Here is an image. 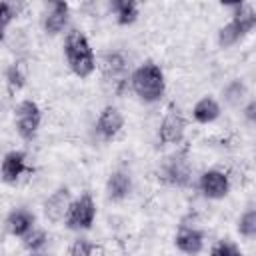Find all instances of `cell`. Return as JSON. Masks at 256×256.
<instances>
[{
  "label": "cell",
  "instance_id": "6da1fadb",
  "mask_svg": "<svg viewBox=\"0 0 256 256\" xmlns=\"http://www.w3.org/2000/svg\"><path fill=\"white\" fill-rule=\"evenodd\" d=\"M130 88L132 92L146 104H152V102H158L164 92H166V78H164V72L162 68L152 62V60H146L144 64H140L132 74H130Z\"/></svg>",
  "mask_w": 256,
  "mask_h": 256
},
{
  "label": "cell",
  "instance_id": "7a4b0ae2",
  "mask_svg": "<svg viewBox=\"0 0 256 256\" xmlns=\"http://www.w3.org/2000/svg\"><path fill=\"white\" fill-rule=\"evenodd\" d=\"M64 56H66L70 70L78 78H88L96 70L94 50H92L86 34L76 28H72L64 38Z\"/></svg>",
  "mask_w": 256,
  "mask_h": 256
},
{
  "label": "cell",
  "instance_id": "3957f363",
  "mask_svg": "<svg viewBox=\"0 0 256 256\" xmlns=\"http://www.w3.org/2000/svg\"><path fill=\"white\" fill-rule=\"evenodd\" d=\"M158 180L176 186V188H186L190 186L192 180V166H190V156H188V146L178 148L170 156L164 158V162L158 168Z\"/></svg>",
  "mask_w": 256,
  "mask_h": 256
},
{
  "label": "cell",
  "instance_id": "277c9868",
  "mask_svg": "<svg viewBox=\"0 0 256 256\" xmlns=\"http://www.w3.org/2000/svg\"><path fill=\"white\" fill-rule=\"evenodd\" d=\"M126 66H128V60H126L124 52H120V50L104 52L102 58H100V68H102L104 82L110 84L114 94H122L124 88L128 86L130 76L126 74Z\"/></svg>",
  "mask_w": 256,
  "mask_h": 256
},
{
  "label": "cell",
  "instance_id": "5b68a950",
  "mask_svg": "<svg viewBox=\"0 0 256 256\" xmlns=\"http://www.w3.org/2000/svg\"><path fill=\"white\" fill-rule=\"evenodd\" d=\"M94 220H96V202L90 192H84L70 202L64 224L70 230H90Z\"/></svg>",
  "mask_w": 256,
  "mask_h": 256
},
{
  "label": "cell",
  "instance_id": "8992f818",
  "mask_svg": "<svg viewBox=\"0 0 256 256\" xmlns=\"http://www.w3.org/2000/svg\"><path fill=\"white\" fill-rule=\"evenodd\" d=\"M42 112L34 100H22L14 110V126L22 140H32L40 128Z\"/></svg>",
  "mask_w": 256,
  "mask_h": 256
},
{
  "label": "cell",
  "instance_id": "52a82bcc",
  "mask_svg": "<svg viewBox=\"0 0 256 256\" xmlns=\"http://www.w3.org/2000/svg\"><path fill=\"white\" fill-rule=\"evenodd\" d=\"M184 132H186V118L182 116L180 108L176 104H170L162 122H160V128H158V140L162 144H172V146H178L182 144L184 140Z\"/></svg>",
  "mask_w": 256,
  "mask_h": 256
},
{
  "label": "cell",
  "instance_id": "ba28073f",
  "mask_svg": "<svg viewBox=\"0 0 256 256\" xmlns=\"http://www.w3.org/2000/svg\"><path fill=\"white\" fill-rule=\"evenodd\" d=\"M200 192L210 200H220L230 192V178L222 170H206L198 178Z\"/></svg>",
  "mask_w": 256,
  "mask_h": 256
},
{
  "label": "cell",
  "instance_id": "9c48e42d",
  "mask_svg": "<svg viewBox=\"0 0 256 256\" xmlns=\"http://www.w3.org/2000/svg\"><path fill=\"white\" fill-rule=\"evenodd\" d=\"M68 14H70V6L64 0H54L46 6L44 18H42V28L48 36H56L60 34L66 24H68Z\"/></svg>",
  "mask_w": 256,
  "mask_h": 256
},
{
  "label": "cell",
  "instance_id": "30bf717a",
  "mask_svg": "<svg viewBox=\"0 0 256 256\" xmlns=\"http://www.w3.org/2000/svg\"><path fill=\"white\" fill-rule=\"evenodd\" d=\"M122 126H124V116H122V112H120L116 106H112V104L104 106L102 112L98 114V120H96V132L100 134V138H102V140H112V138H116V136L120 134Z\"/></svg>",
  "mask_w": 256,
  "mask_h": 256
},
{
  "label": "cell",
  "instance_id": "8fae6325",
  "mask_svg": "<svg viewBox=\"0 0 256 256\" xmlns=\"http://www.w3.org/2000/svg\"><path fill=\"white\" fill-rule=\"evenodd\" d=\"M70 190L68 186H58L46 200H44V214L50 222H60L66 218V212L70 208Z\"/></svg>",
  "mask_w": 256,
  "mask_h": 256
},
{
  "label": "cell",
  "instance_id": "7c38bea8",
  "mask_svg": "<svg viewBox=\"0 0 256 256\" xmlns=\"http://www.w3.org/2000/svg\"><path fill=\"white\" fill-rule=\"evenodd\" d=\"M26 170H28L26 152H22V150H10V152L4 154V158L0 162V178H2V182L14 184Z\"/></svg>",
  "mask_w": 256,
  "mask_h": 256
},
{
  "label": "cell",
  "instance_id": "4fadbf2b",
  "mask_svg": "<svg viewBox=\"0 0 256 256\" xmlns=\"http://www.w3.org/2000/svg\"><path fill=\"white\" fill-rule=\"evenodd\" d=\"M174 246L188 256H196L202 252L204 248V234L198 228H190V226H180V230L174 236Z\"/></svg>",
  "mask_w": 256,
  "mask_h": 256
},
{
  "label": "cell",
  "instance_id": "5bb4252c",
  "mask_svg": "<svg viewBox=\"0 0 256 256\" xmlns=\"http://www.w3.org/2000/svg\"><path fill=\"white\" fill-rule=\"evenodd\" d=\"M6 230L12 234V236H16V238H24L32 228H34V224H36V216L30 212V210H26V208H14L8 216H6Z\"/></svg>",
  "mask_w": 256,
  "mask_h": 256
},
{
  "label": "cell",
  "instance_id": "9a60e30c",
  "mask_svg": "<svg viewBox=\"0 0 256 256\" xmlns=\"http://www.w3.org/2000/svg\"><path fill=\"white\" fill-rule=\"evenodd\" d=\"M132 192V178L124 170H114L106 180V196L114 202L124 200Z\"/></svg>",
  "mask_w": 256,
  "mask_h": 256
},
{
  "label": "cell",
  "instance_id": "2e32d148",
  "mask_svg": "<svg viewBox=\"0 0 256 256\" xmlns=\"http://www.w3.org/2000/svg\"><path fill=\"white\" fill-rule=\"evenodd\" d=\"M232 8V22L242 30V34H248L254 26H256V10L252 4L248 2H236V4H230Z\"/></svg>",
  "mask_w": 256,
  "mask_h": 256
},
{
  "label": "cell",
  "instance_id": "e0dca14e",
  "mask_svg": "<svg viewBox=\"0 0 256 256\" xmlns=\"http://www.w3.org/2000/svg\"><path fill=\"white\" fill-rule=\"evenodd\" d=\"M220 116V104L218 100H214L212 96H204L200 98L194 106H192V118L198 124H210Z\"/></svg>",
  "mask_w": 256,
  "mask_h": 256
},
{
  "label": "cell",
  "instance_id": "ac0fdd59",
  "mask_svg": "<svg viewBox=\"0 0 256 256\" xmlns=\"http://www.w3.org/2000/svg\"><path fill=\"white\" fill-rule=\"evenodd\" d=\"M108 8L116 16V22L120 26L134 24L136 18H138V4L134 0H112L108 4Z\"/></svg>",
  "mask_w": 256,
  "mask_h": 256
},
{
  "label": "cell",
  "instance_id": "d6986e66",
  "mask_svg": "<svg viewBox=\"0 0 256 256\" xmlns=\"http://www.w3.org/2000/svg\"><path fill=\"white\" fill-rule=\"evenodd\" d=\"M4 78H6V86H8V92H10V94H14V92L22 90V88H24V84H26V78H28L26 64H24L22 60L12 62V64L6 68Z\"/></svg>",
  "mask_w": 256,
  "mask_h": 256
},
{
  "label": "cell",
  "instance_id": "ffe728a7",
  "mask_svg": "<svg viewBox=\"0 0 256 256\" xmlns=\"http://www.w3.org/2000/svg\"><path fill=\"white\" fill-rule=\"evenodd\" d=\"M246 96V84L242 80H230L224 90H222V98L228 106H238Z\"/></svg>",
  "mask_w": 256,
  "mask_h": 256
},
{
  "label": "cell",
  "instance_id": "44dd1931",
  "mask_svg": "<svg viewBox=\"0 0 256 256\" xmlns=\"http://www.w3.org/2000/svg\"><path fill=\"white\" fill-rule=\"evenodd\" d=\"M242 36H244L242 30L230 20L228 24L220 26V30H218V46H220V48H230V46H234Z\"/></svg>",
  "mask_w": 256,
  "mask_h": 256
},
{
  "label": "cell",
  "instance_id": "7402d4cb",
  "mask_svg": "<svg viewBox=\"0 0 256 256\" xmlns=\"http://www.w3.org/2000/svg\"><path fill=\"white\" fill-rule=\"evenodd\" d=\"M46 242H48V234H46V230L36 228V226L22 238V244H24V248H26L28 252H40V250L46 246Z\"/></svg>",
  "mask_w": 256,
  "mask_h": 256
},
{
  "label": "cell",
  "instance_id": "603a6c76",
  "mask_svg": "<svg viewBox=\"0 0 256 256\" xmlns=\"http://www.w3.org/2000/svg\"><path fill=\"white\" fill-rule=\"evenodd\" d=\"M238 232L244 238H254L256 236V210L250 208L238 218Z\"/></svg>",
  "mask_w": 256,
  "mask_h": 256
},
{
  "label": "cell",
  "instance_id": "cb8c5ba5",
  "mask_svg": "<svg viewBox=\"0 0 256 256\" xmlns=\"http://www.w3.org/2000/svg\"><path fill=\"white\" fill-rule=\"evenodd\" d=\"M210 256H244V254H242V250H240L234 242H230V240H220L218 244L212 246Z\"/></svg>",
  "mask_w": 256,
  "mask_h": 256
},
{
  "label": "cell",
  "instance_id": "d4e9b609",
  "mask_svg": "<svg viewBox=\"0 0 256 256\" xmlns=\"http://www.w3.org/2000/svg\"><path fill=\"white\" fill-rule=\"evenodd\" d=\"M16 16H18V6L14 2H0V24L2 26L8 28Z\"/></svg>",
  "mask_w": 256,
  "mask_h": 256
},
{
  "label": "cell",
  "instance_id": "484cf974",
  "mask_svg": "<svg viewBox=\"0 0 256 256\" xmlns=\"http://www.w3.org/2000/svg\"><path fill=\"white\" fill-rule=\"evenodd\" d=\"M68 256H88V240H84V238L74 240V242L70 244Z\"/></svg>",
  "mask_w": 256,
  "mask_h": 256
},
{
  "label": "cell",
  "instance_id": "4316f807",
  "mask_svg": "<svg viewBox=\"0 0 256 256\" xmlns=\"http://www.w3.org/2000/svg\"><path fill=\"white\" fill-rule=\"evenodd\" d=\"M244 118L252 124V122H256V100H250L248 104H246V108H244Z\"/></svg>",
  "mask_w": 256,
  "mask_h": 256
},
{
  "label": "cell",
  "instance_id": "83f0119b",
  "mask_svg": "<svg viewBox=\"0 0 256 256\" xmlns=\"http://www.w3.org/2000/svg\"><path fill=\"white\" fill-rule=\"evenodd\" d=\"M88 256H106V248L96 242H88Z\"/></svg>",
  "mask_w": 256,
  "mask_h": 256
},
{
  "label": "cell",
  "instance_id": "f1b7e54d",
  "mask_svg": "<svg viewBox=\"0 0 256 256\" xmlns=\"http://www.w3.org/2000/svg\"><path fill=\"white\" fill-rule=\"evenodd\" d=\"M4 38H6V26L0 24V42H4Z\"/></svg>",
  "mask_w": 256,
  "mask_h": 256
},
{
  "label": "cell",
  "instance_id": "f546056e",
  "mask_svg": "<svg viewBox=\"0 0 256 256\" xmlns=\"http://www.w3.org/2000/svg\"><path fill=\"white\" fill-rule=\"evenodd\" d=\"M30 256H48V254H44V252H30Z\"/></svg>",
  "mask_w": 256,
  "mask_h": 256
}]
</instances>
